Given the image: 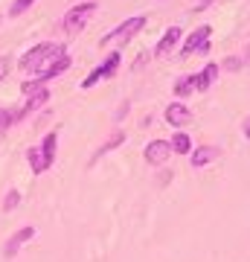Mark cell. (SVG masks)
<instances>
[{"mask_svg":"<svg viewBox=\"0 0 250 262\" xmlns=\"http://www.w3.org/2000/svg\"><path fill=\"white\" fill-rule=\"evenodd\" d=\"M169 158H172V143L169 140H151L146 146V160L151 166H163Z\"/></svg>","mask_w":250,"mask_h":262,"instance_id":"5","label":"cell"},{"mask_svg":"<svg viewBox=\"0 0 250 262\" xmlns=\"http://www.w3.org/2000/svg\"><path fill=\"white\" fill-rule=\"evenodd\" d=\"M18 204H20V192H18V189H9V192H6V201H3V210L12 213Z\"/></svg>","mask_w":250,"mask_h":262,"instance_id":"20","label":"cell"},{"mask_svg":"<svg viewBox=\"0 0 250 262\" xmlns=\"http://www.w3.org/2000/svg\"><path fill=\"white\" fill-rule=\"evenodd\" d=\"M12 122H15V111H9V108H0V134H3V131H9Z\"/></svg>","mask_w":250,"mask_h":262,"instance_id":"21","label":"cell"},{"mask_svg":"<svg viewBox=\"0 0 250 262\" xmlns=\"http://www.w3.org/2000/svg\"><path fill=\"white\" fill-rule=\"evenodd\" d=\"M64 53H67L64 44H58V41H41V44H35L29 53H24V58H20V70L38 76L41 73V67H47L53 58L64 56Z\"/></svg>","mask_w":250,"mask_h":262,"instance_id":"1","label":"cell"},{"mask_svg":"<svg viewBox=\"0 0 250 262\" xmlns=\"http://www.w3.org/2000/svg\"><path fill=\"white\" fill-rule=\"evenodd\" d=\"M192 91H198V76H180L175 82V96L177 99H186V96L192 94Z\"/></svg>","mask_w":250,"mask_h":262,"instance_id":"15","label":"cell"},{"mask_svg":"<svg viewBox=\"0 0 250 262\" xmlns=\"http://www.w3.org/2000/svg\"><path fill=\"white\" fill-rule=\"evenodd\" d=\"M120 61H122L120 53H108V58H105L102 64L90 70V76L82 82V88L87 91V88H93V84H99L102 79H111V76H117V67H120Z\"/></svg>","mask_w":250,"mask_h":262,"instance_id":"4","label":"cell"},{"mask_svg":"<svg viewBox=\"0 0 250 262\" xmlns=\"http://www.w3.org/2000/svg\"><path fill=\"white\" fill-rule=\"evenodd\" d=\"M215 158H218V146H198V149H192L189 163H192V169H201L207 163H213Z\"/></svg>","mask_w":250,"mask_h":262,"instance_id":"12","label":"cell"},{"mask_svg":"<svg viewBox=\"0 0 250 262\" xmlns=\"http://www.w3.org/2000/svg\"><path fill=\"white\" fill-rule=\"evenodd\" d=\"M241 131H244V137L250 140V117H244V122H241Z\"/></svg>","mask_w":250,"mask_h":262,"instance_id":"25","label":"cell"},{"mask_svg":"<svg viewBox=\"0 0 250 262\" xmlns=\"http://www.w3.org/2000/svg\"><path fill=\"white\" fill-rule=\"evenodd\" d=\"M189 120H192V111H189L184 102H172L166 108V122L172 125V128H184Z\"/></svg>","mask_w":250,"mask_h":262,"instance_id":"8","label":"cell"},{"mask_svg":"<svg viewBox=\"0 0 250 262\" xmlns=\"http://www.w3.org/2000/svg\"><path fill=\"white\" fill-rule=\"evenodd\" d=\"M122 143H125V131H113L111 137L105 140V146H102V149H99V151H93L90 163H93V160H99V158H102V155H108V151H113V149H117V146H122Z\"/></svg>","mask_w":250,"mask_h":262,"instance_id":"17","label":"cell"},{"mask_svg":"<svg viewBox=\"0 0 250 262\" xmlns=\"http://www.w3.org/2000/svg\"><path fill=\"white\" fill-rule=\"evenodd\" d=\"M47 99H50V91H38V94H32L27 99V105H24V108H20V111H15V120H20V117H27V114H32L35 111V108H41V105H47Z\"/></svg>","mask_w":250,"mask_h":262,"instance_id":"13","label":"cell"},{"mask_svg":"<svg viewBox=\"0 0 250 262\" xmlns=\"http://www.w3.org/2000/svg\"><path fill=\"white\" fill-rule=\"evenodd\" d=\"M180 27H169L166 29V35L157 41V47H154V56H166V53H172V50L177 47V41H180Z\"/></svg>","mask_w":250,"mask_h":262,"instance_id":"10","label":"cell"},{"mask_svg":"<svg viewBox=\"0 0 250 262\" xmlns=\"http://www.w3.org/2000/svg\"><path fill=\"white\" fill-rule=\"evenodd\" d=\"M169 143H172V155H192V149H195L186 131H177V134H175Z\"/></svg>","mask_w":250,"mask_h":262,"instance_id":"16","label":"cell"},{"mask_svg":"<svg viewBox=\"0 0 250 262\" xmlns=\"http://www.w3.org/2000/svg\"><path fill=\"white\" fill-rule=\"evenodd\" d=\"M27 160H29V166H32V172H35V175H41V172H47V166H44V158H41V149H38V146H32V149H27Z\"/></svg>","mask_w":250,"mask_h":262,"instance_id":"18","label":"cell"},{"mask_svg":"<svg viewBox=\"0 0 250 262\" xmlns=\"http://www.w3.org/2000/svg\"><path fill=\"white\" fill-rule=\"evenodd\" d=\"M32 3H35V0H15V3L9 6V18H18V15H24V12L32 6Z\"/></svg>","mask_w":250,"mask_h":262,"instance_id":"19","label":"cell"},{"mask_svg":"<svg viewBox=\"0 0 250 262\" xmlns=\"http://www.w3.org/2000/svg\"><path fill=\"white\" fill-rule=\"evenodd\" d=\"M244 58H247V61H250V44H247V47H244Z\"/></svg>","mask_w":250,"mask_h":262,"instance_id":"26","label":"cell"},{"mask_svg":"<svg viewBox=\"0 0 250 262\" xmlns=\"http://www.w3.org/2000/svg\"><path fill=\"white\" fill-rule=\"evenodd\" d=\"M213 3H215V0H198V3L192 6V12H204V9H210Z\"/></svg>","mask_w":250,"mask_h":262,"instance_id":"23","label":"cell"},{"mask_svg":"<svg viewBox=\"0 0 250 262\" xmlns=\"http://www.w3.org/2000/svg\"><path fill=\"white\" fill-rule=\"evenodd\" d=\"M9 67H12V58L9 56H0V82L9 76Z\"/></svg>","mask_w":250,"mask_h":262,"instance_id":"22","label":"cell"},{"mask_svg":"<svg viewBox=\"0 0 250 262\" xmlns=\"http://www.w3.org/2000/svg\"><path fill=\"white\" fill-rule=\"evenodd\" d=\"M32 236H35V227H29V225H27V227H20V230H15V233H12V239L6 242V251H3V253H6V259H12V256L20 251V245L29 242Z\"/></svg>","mask_w":250,"mask_h":262,"instance_id":"9","label":"cell"},{"mask_svg":"<svg viewBox=\"0 0 250 262\" xmlns=\"http://www.w3.org/2000/svg\"><path fill=\"white\" fill-rule=\"evenodd\" d=\"M146 27V18L140 15V18H128V20H122L120 27L113 29V32H108V35L102 38V47H111V44H125V41H131V38L137 35L140 29Z\"/></svg>","mask_w":250,"mask_h":262,"instance_id":"3","label":"cell"},{"mask_svg":"<svg viewBox=\"0 0 250 262\" xmlns=\"http://www.w3.org/2000/svg\"><path fill=\"white\" fill-rule=\"evenodd\" d=\"M210 32H213V27H207V24H204V27H198V29H192L189 38L184 41V56H195V53L210 41Z\"/></svg>","mask_w":250,"mask_h":262,"instance_id":"6","label":"cell"},{"mask_svg":"<svg viewBox=\"0 0 250 262\" xmlns=\"http://www.w3.org/2000/svg\"><path fill=\"white\" fill-rule=\"evenodd\" d=\"M218 70L221 67L215 64V61H210L201 73H195L198 76V91H210V84H215V79H218Z\"/></svg>","mask_w":250,"mask_h":262,"instance_id":"14","label":"cell"},{"mask_svg":"<svg viewBox=\"0 0 250 262\" xmlns=\"http://www.w3.org/2000/svg\"><path fill=\"white\" fill-rule=\"evenodd\" d=\"M224 67H227V70H239V67H241V58H227V61H224Z\"/></svg>","mask_w":250,"mask_h":262,"instance_id":"24","label":"cell"},{"mask_svg":"<svg viewBox=\"0 0 250 262\" xmlns=\"http://www.w3.org/2000/svg\"><path fill=\"white\" fill-rule=\"evenodd\" d=\"M38 149H41V158H44V166L50 169V166H53V163H56V149H58V131H50V134H47L44 140H41V146H38Z\"/></svg>","mask_w":250,"mask_h":262,"instance_id":"11","label":"cell"},{"mask_svg":"<svg viewBox=\"0 0 250 262\" xmlns=\"http://www.w3.org/2000/svg\"><path fill=\"white\" fill-rule=\"evenodd\" d=\"M96 15V3H79V6H70V12L64 15V32H70V35H76V32H82L84 27H87V20Z\"/></svg>","mask_w":250,"mask_h":262,"instance_id":"2","label":"cell"},{"mask_svg":"<svg viewBox=\"0 0 250 262\" xmlns=\"http://www.w3.org/2000/svg\"><path fill=\"white\" fill-rule=\"evenodd\" d=\"M70 64H73V58H70V53H64V56L53 58L47 67H41V73H38V79H44V82H53L56 76H61L64 70H70Z\"/></svg>","mask_w":250,"mask_h":262,"instance_id":"7","label":"cell"}]
</instances>
